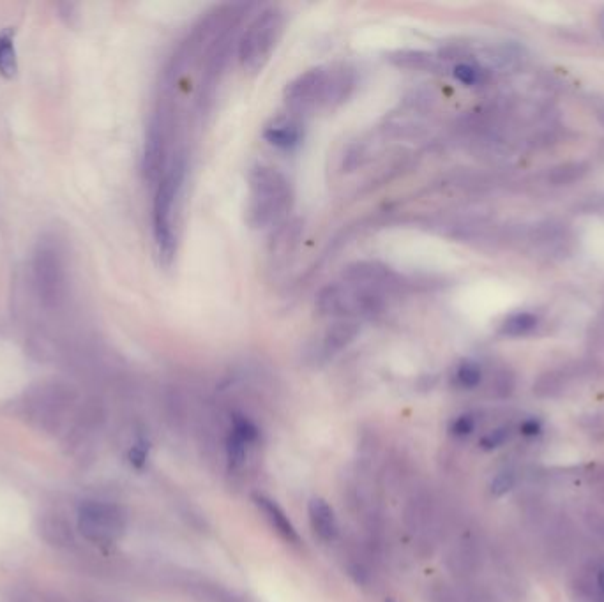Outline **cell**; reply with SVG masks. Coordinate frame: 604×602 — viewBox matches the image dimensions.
Instances as JSON below:
<instances>
[{
	"label": "cell",
	"instance_id": "5bb4252c",
	"mask_svg": "<svg viewBox=\"0 0 604 602\" xmlns=\"http://www.w3.org/2000/svg\"><path fill=\"white\" fill-rule=\"evenodd\" d=\"M16 69H18V64H16L13 39L9 32H2L0 34V75L13 78L16 75Z\"/></svg>",
	"mask_w": 604,
	"mask_h": 602
},
{
	"label": "cell",
	"instance_id": "603a6c76",
	"mask_svg": "<svg viewBox=\"0 0 604 602\" xmlns=\"http://www.w3.org/2000/svg\"><path fill=\"white\" fill-rule=\"evenodd\" d=\"M597 585H599L601 592L604 594V565L599 569V574H597Z\"/></svg>",
	"mask_w": 604,
	"mask_h": 602
},
{
	"label": "cell",
	"instance_id": "8992f818",
	"mask_svg": "<svg viewBox=\"0 0 604 602\" xmlns=\"http://www.w3.org/2000/svg\"><path fill=\"white\" fill-rule=\"evenodd\" d=\"M34 285L46 308L61 306L66 297V264L61 249L52 241H41L32 262Z\"/></svg>",
	"mask_w": 604,
	"mask_h": 602
},
{
	"label": "cell",
	"instance_id": "277c9868",
	"mask_svg": "<svg viewBox=\"0 0 604 602\" xmlns=\"http://www.w3.org/2000/svg\"><path fill=\"white\" fill-rule=\"evenodd\" d=\"M294 204L287 175L272 166L258 165L248 175V223L253 228L278 225Z\"/></svg>",
	"mask_w": 604,
	"mask_h": 602
},
{
	"label": "cell",
	"instance_id": "6da1fadb",
	"mask_svg": "<svg viewBox=\"0 0 604 602\" xmlns=\"http://www.w3.org/2000/svg\"><path fill=\"white\" fill-rule=\"evenodd\" d=\"M188 181V156L184 151H175L174 158L167 166L165 174L156 182L154 202H152V232L163 264L174 262L177 253V228L182 196Z\"/></svg>",
	"mask_w": 604,
	"mask_h": 602
},
{
	"label": "cell",
	"instance_id": "cb8c5ba5",
	"mask_svg": "<svg viewBox=\"0 0 604 602\" xmlns=\"http://www.w3.org/2000/svg\"><path fill=\"white\" fill-rule=\"evenodd\" d=\"M389 602H393V601H389Z\"/></svg>",
	"mask_w": 604,
	"mask_h": 602
},
{
	"label": "cell",
	"instance_id": "ba28073f",
	"mask_svg": "<svg viewBox=\"0 0 604 602\" xmlns=\"http://www.w3.org/2000/svg\"><path fill=\"white\" fill-rule=\"evenodd\" d=\"M359 334V324L350 320H338L329 325L317 341L311 347V355L315 361H327L336 354H340L343 348H347L355 336Z\"/></svg>",
	"mask_w": 604,
	"mask_h": 602
},
{
	"label": "cell",
	"instance_id": "8fae6325",
	"mask_svg": "<svg viewBox=\"0 0 604 602\" xmlns=\"http://www.w3.org/2000/svg\"><path fill=\"white\" fill-rule=\"evenodd\" d=\"M255 504H257L258 509L264 514L265 520L269 521V525H271L285 541L294 542V544L299 542V535H297V530H295L294 525H292V521L288 518L287 512L283 511L280 505L276 504L272 498L264 497V495H257V497H255Z\"/></svg>",
	"mask_w": 604,
	"mask_h": 602
},
{
	"label": "cell",
	"instance_id": "e0dca14e",
	"mask_svg": "<svg viewBox=\"0 0 604 602\" xmlns=\"http://www.w3.org/2000/svg\"><path fill=\"white\" fill-rule=\"evenodd\" d=\"M453 76L456 82H460L465 87H476L483 82V71L477 68L476 64L470 62H460L453 68Z\"/></svg>",
	"mask_w": 604,
	"mask_h": 602
},
{
	"label": "cell",
	"instance_id": "4fadbf2b",
	"mask_svg": "<svg viewBox=\"0 0 604 602\" xmlns=\"http://www.w3.org/2000/svg\"><path fill=\"white\" fill-rule=\"evenodd\" d=\"M389 61L393 62L394 66H398V68L423 71V69L430 68L431 55L419 52V50H401V52L391 53Z\"/></svg>",
	"mask_w": 604,
	"mask_h": 602
},
{
	"label": "cell",
	"instance_id": "d6986e66",
	"mask_svg": "<svg viewBox=\"0 0 604 602\" xmlns=\"http://www.w3.org/2000/svg\"><path fill=\"white\" fill-rule=\"evenodd\" d=\"M474 428H476V421H474L472 415H460L451 424V433H453L454 437H469Z\"/></svg>",
	"mask_w": 604,
	"mask_h": 602
},
{
	"label": "cell",
	"instance_id": "52a82bcc",
	"mask_svg": "<svg viewBox=\"0 0 604 602\" xmlns=\"http://www.w3.org/2000/svg\"><path fill=\"white\" fill-rule=\"evenodd\" d=\"M78 528L89 541L108 544L121 537L126 520L117 505L85 502L78 509Z\"/></svg>",
	"mask_w": 604,
	"mask_h": 602
},
{
	"label": "cell",
	"instance_id": "7402d4cb",
	"mask_svg": "<svg viewBox=\"0 0 604 602\" xmlns=\"http://www.w3.org/2000/svg\"><path fill=\"white\" fill-rule=\"evenodd\" d=\"M521 433L527 435V437H536V435L541 433V422L536 421V419H529V421L523 422L521 424Z\"/></svg>",
	"mask_w": 604,
	"mask_h": 602
},
{
	"label": "cell",
	"instance_id": "44dd1931",
	"mask_svg": "<svg viewBox=\"0 0 604 602\" xmlns=\"http://www.w3.org/2000/svg\"><path fill=\"white\" fill-rule=\"evenodd\" d=\"M145 460H147V451H145L144 445H136V447H133V451L129 452V461L135 467H142Z\"/></svg>",
	"mask_w": 604,
	"mask_h": 602
},
{
	"label": "cell",
	"instance_id": "9c48e42d",
	"mask_svg": "<svg viewBox=\"0 0 604 602\" xmlns=\"http://www.w3.org/2000/svg\"><path fill=\"white\" fill-rule=\"evenodd\" d=\"M265 142L278 151H294L302 143L304 128L301 121L292 115H281L272 119L264 129Z\"/></svg>",
	"mask_w": 604,
	"mask_h": 602
},
{
	"label": "cell",
	"instance_id": "ffe728a7",
	"mask_svg": "<svg viewBox=\"0 0 604 602\" xmlns=\"http://www.w3.org/2000/svg\"><path fill=\"white\" fill-rule=\"evenodd\" d=\"M513 486V472H502V474L497 475V477L493 479V482H491V493L497 495V497H502V495H506L507 491H511Z\"/></svg>",
	"mask_w": 604,
	"mask_h": 602
},
{
	"label": "cell",
	"instance_id": "5b68a950",
	"mask_svg": "<svg viewBox=\"0 0 604 602\" xmlns=\"http://www.w3.org/2000/svg\"><path fill=\"white\" fill-rule=\"evenodd\" d=\"M287 27L285 11L278 6L265 8L258 13L239 39L237 57L248 73H258L271 61L272 53L280 45Z\"/></svg>",
	"mask_w": 604,
	"mask_h": 602
},
{
	"label": "cell",
	"instance_id": "30bf717a",
	"mask_svg": "<svg viewBox=\"0 0 604 602\" xmlns=\"http://www.w3.org/2000/svg\"><path fill=\"white\" fill-rule=\"evenodd\" d=\"M311 528L322 541H333L338 534V523L334 516L333 507L324 498H311L308 504Z\"/></svg>",
	"mask_w": 604,
	"mask_h": 602
},
{
	"label": "cell",
	"instance_id": "7c38bea8",
	"mask_svg": "<svg viewBox=\"0 0 604 602\" xmlns=\"http://www.w3.org/2000/svg\"><path fill=\"white\" fill-rule=\"evenodd\" d=\"M537 327V317L532 315L529 311H520V313H513L504 320V324L500 327V332L511 336V338H520V336H527L529 332L534 331Z\"/></svg>",
	"mask_w": 604,
	"mask_h": 602
},
{
	"label": "cell",
	"instance_id": "7a4b0ae2",
	"mask_svg": "<svg viewBox=\"0 0 604 602\" xmlns=\"http://www.w3.org/2000/svg\"><path fill=\"white\" fill-rule=\"evenodd\" d=\"M357 85L354 69L348 66H318L308 69L285 89L288 110L306 113L317 108H334L345 103Z\"/></svg>",
	"mask_w": 604,
	"mask_h": 602
},
{
	"label": "cell",
	"instance_id": "2e32d148",
	"mask_svg": "<svg viewBox=\"0 0 604 602\" xmlns=\"http://www.w3.org/2000/svg\"><path fill=\"white\" fill-rule=\"evenodd\" d=\"M248 445H251V442H248L246 438L237 435L235 431H230L227 440V456L228 463H230L232 467H241L242 463H244Z\"/></svg>",
	"mask_w": 604,
	"mask_h": 602
},
{
	"label": "cell",
	"instance_id": "9a60e30c",
	"mask_svg": "<svg viewBox=\"0 0 604 602\" xmlns=\"http://www.w3.org/2000/svg\"><path fill=\"white\" fill-rule=\"evenodd\" d=\"M456 384L460 385L461 389H476L477 385L483 380V371L481 366L474 361L461 362L456 375H454Z\"/></svg>",
	"mask_w": 604,
	"mask_h": 602
},
{
	"label": "cell",
	"instance_id": "3957f363",
	"mask_svg": "<svg viewBox=\"0 0 604 602\" xmlns=\"http://www.w3.org/2000/svg\"><path fill=\"white\" fill-rule=\"evenodd\" d=\"M386 292L366 279H357L348 274L334 283L324 286L317 295L315 308L320 317L355 322L359 318L373 317L386 306Z\"/></svg>",
	"mask_w": 604,
	"mask_h": 602
},
{
	"label": "cell",
	"instance_id": "ac0fdd59",
	"mask_svg": "<svg viewBox=\"0 0 604 602\" xmlns=\"http://www.w3.org/2000/svg\"><path fill=\"white\" fill-rule=\"evenodd\" d=\"M507 438H509V429H493V431H490L486 437H483V440H481V447L486 449V451L497 449V447H500V445L506 444Z\"/></svg>",
	"mask_w": 604,
	"mask_h": 602
}]
</instances>
